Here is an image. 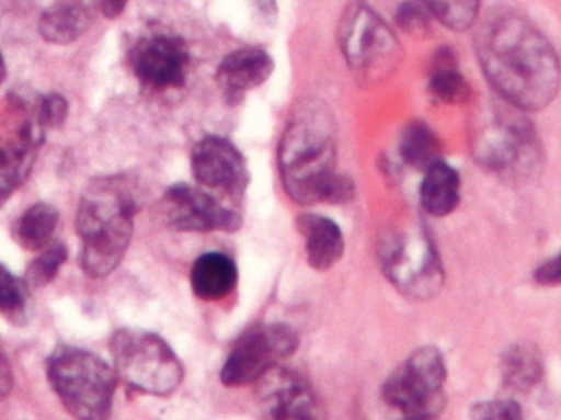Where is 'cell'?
<instances>
[{
    "instance_id": "cb8c5ba5",
    "label": "cell",
    "mask_w": 561,
    "mask_h": 420,
    "mask_svg": "<svg viewBox=\"0 0 561 420\" xmlns=\"http://www.w3.org/2000/svg\"><path fill=\"white\" fill-rule=\"evenodd\" d=\"M428 89L436 100L446 104H460L469 98L470 87L457 70L450 52H439L432 70Z\"/></svg>"
},
{
    "instance_id": "7402d4cb",
    "label": "cell",
    "mask_w": 561,
    "mask_h": 420,
    "mask_svg": "<svg viewBox=\"0 0 561 420\" xmlns=\"http://www.w3.org/2000/svg\"><path fill=\"white\" fill-rule=\"evenodd\" d=\"M88 27V14L76 4L58 3L46 9L38 21V32L48 43L67 45Z\"/></svg>"
},
{
    "instance_id": "603a6c76",
    "label": "cell",
    "mask_w": 561,
    "mask_h": 420,
    "mask_svg": "<svg viewBox=\"0 0 561 420\" xmlns=\"http://www.w3.org/2000/svg\"><path fill=\"white\" fill-rule=\"evenodd\" d=\"M399 154L408 166L426 171L439 161L438 138L426 124L410 123L400 137Z\"/></svg>"
},
{
    "instance_id": "3957f363",
    "label": "cell",
    "mask_w": 561,
    "mask_h": 420,
    "mask_svg": "<svg viewBox=\"0 0 561 420\" xmlns=\"http://www.w3.org/2000/svg\"><path fill=\"white\" fill-rule=\"evenodd\" d=\"M335 136L332 115L316 100L301 103L288 122L277 151L280 180L296 203L324 202L336 173Z\"/></svg>"
},
{
    "instance_id": "4fadbf2b",
    "label": "cell",
    "mask_w": 561,
    "mask_h": 420,
    "mask_svg": "<svg viewBox=\"0 0 561 420\" xmlns=\"http://www.w3.org/2000/svg\"><path fill=\"white\" fill-rule=\"evenodd\" d=\"M421 248H407L402 237L394 239L386 246L383 269L391 282L409 296L425 298L435 294L443 283V269L435 249L427 242Z\"/></svg>"
},
{
    "instance_id": "9a60e30c",
    "label": "cell",
    "mask_w": 561,
    "mask_h": 420,
    "mask_svg": "<svg viewBox=\"0 0 561 420\" xmlns=\"http://www.w3.org/2000/svg\"><path fill=\"white\" fill-rule=\"evenodd\" d=\"M274 69L272 57L260 48L231 52L220 61L216 81L229 105H237L244 92L264 83Z\"/></svg>"
},
{
    "instance_id": "484cf974",
    "label": "cell",
    "mask_w": 561,
    "mask_h": 420,
    "mask_svg": "<svg viewBox=\"0 0 561 420\" xmlns=\"http://www.w3.org/2000/svg\"><path fill=\"white\" fill-rule=\"evenodd\" d=\"M431 13L453 31L469 29L477 19L480 0H425Z\"/></svg>"
},
{
    "instance_id": "30bf717a",
    "label": "cell",
    "mask_w": 561,
    "mask_h": 420,
    "mask_svg": "<svg viewBox=\"0 0 561 420\" xmlns=\"http://www.w3.org/2000/svg\"><path fill=\"white\" fill-rule=\"evenodd\" d=\"M158 212L168 227L183 232H234L242 225L239 213L188 183L169 186L159 201Z\"/></svg>"
},
{
    "instance_id": "8fae6325",
    "label": "cell",
    "mask_w": 561,
    "mask_h": 420,
    "mask_svg": "<svg viewBox=\"0 0 561 420\" xmlns=\"http://www.w3.org/2000/svg\"><path fill=\"white\" fill-rule=\"evenodd\" d=\"M191 171L197 183L233 200L243 195L250 179L241 152L231 141L216 135L205 136L194 145Z\"/></svg>"
},
{
    "instance_id": "d6986e66",
    "label": "cell",
    "mask_w": 561,
    "mask_h": 420,
    "mask_svg": "<svg viewBox=\"0 0 561 420\" xmlns=\"http://www.w3.org/2000/svg\"><path fill=\"white\" fill-rule=\"evenodd\" d=\"M424 172L425 177L420 189L424 209L435 217L450 214L459 203L458 172L440 160Z\"/></svg>"
},
{
    "instance_id": "ac0fdd59",
    "label": "cell",
    "mask_w": 561,
    "mask_h": 420,
    "mask_svg": "<svg viewBox=\"0 0 561 420\" xmlns=\"http://www.w3.org/2000/svg\"><path fill=\"white\" fill-rule=\"evenodd\" d=\"M43 135H35L30 122L18 130V139L1 149V202L2 204L25 181L31 172L36 148L43 141Z\"/></svg>"
},
{
    "instance_id": "8992f818",
    "label": "cell",
    "mask_w": 561,
    "mask_h": 420,
    "mask_svg": "<svg viewBox=\"0 0 561 420\" xmlns=\"http://www.w3.org/2000/svg\"><path fill=\"white\" fill-rule=\"evenodd\" d=\"M339 38L351 71L364 86L388 79L402 61L403 50L396 34L365 4H354L346 12Z\"/></svg>"
},
{
    "instance_id": "e0dca14e",
    "label": "cell",
    "mask_w": 561,
    "mask_h": 420,
    "mask_svg": "<svg viewBox=\"0 0 561 420\" xmlns=\"http://www.w3.org/2000/svg\"><path fill=\"white\" fill-rule=\"evenodd\" d=\"M190 282L194 295L199 299L219 300L236 287L238 269L226 253L208 251L194 260L190 270Z\"/></svg>"
},
{
    "instance_id": "52a82bcc",
    "label": "cell",
    "mask_w": 561,
    "mask_h": 420,
    "mask_svg": "<svg viewBox=\"0 0 561 420\" xmlns=\"http://www.w3.org/2000/svg\"><path fill=\"white\" fill-rule=\"evenodd\" d=\"M446 375L440 351L433 345L422 347L388 377L382 397L407 419L435 418L446 405Z\"/></svg>"
},
{
    "instance_id": "9c48e42d",
    "label": "cell",
    "mask_w": 561,
    "mask_h": 420,
    "mask_svg": "<svg viewBox=\"0 0 561 420\" xmlns=\"http://www.w3.org/2000/svg\"><path fill=\"white\" fill-rule=\"evenodd\" d=\"M539 143L530 122L514 113L495 117L480 140L477 159L491 171L517 175L539 159Z\"/></svg>"
},
{
    "instance_id": "f1b7e54d",
    "label": "cell",
    "mask_w": 561,
    "mask_h": 420,
    "mask_svg": "<svg viewBox=\"0 0 561 420\" xmlns=\"http://www.w3.org/2000/svg\"><path fill=\"white\" fill-rule=\"evenodd\" d=\"M68 102L58 93H48L38 100L36 121L41 128L57 129L68 116Z\"/></svg>"
},
{
    "instance_id": "4316f807",
    "label": "cell",
    "mask_w": 561,
    "mask_h": 420,
    "mask_svg": "<svg viewBox=\"0 0 561 420\" xmlns=\"http://www.w3.org/2000/svg\"><path fill=\"white\" fill-rule=\"evenodd\" d=\"M68 258V249L64 243H54L31 261L24 273V281L30 288H43L57 275L60 266Z\"/></svg>"
},
{
    "instance_id": "6da1fadb",
    "label": "cell",
    "mask_w": 561,
    "mask_h": 420,
    "mask_svg": "<svg viewBox=\"0 0 561 420\" xmlns=\"http://www.w3.org/2000/svg\"><path fill=\"white\" fill-rule=\"evenodd\" d=\"M474 47L486 80L512 107L539 111L558 94L559 57L550 42L524 19H496L480 31Z\"/></svg>"
},
{
    "instance_id": "836d02e7",
    "label": "cell",
    "mask_w": 561,
    "mask_h": 420,
    "mask_svg": "<svg viewBox=\"0 0 561 420\" xmlns=\"http://www.w3.org/2000/svg\"><path fill=\"white\" fill-rule=\"evenodd\" d=\"M12 382H13V377H12V373H11L9 363L7 362L4 354H2L1 378H0L1 399H3L10 393L11 387H12Z\"/></svg>"
},
{
    "instance_id": "7a4b0ae2",
    "label": "cell",
    "mask_w": 561,
    "mask_h": 420,
    "mask_svg": "<svg viewBox=\"0 0 561 420\" xmlns=\"http://www.w3.org/2000/svg\"><path fill=\"white\" fill-rule=\"evenodd\" d=\"M136 183L122 174L93 179L83 191L75 227L81 270L91 279L111 274L125 256L139 209Z\"/></svg>"
},
{
    "instance_id": "277c9868",
    "label": "cell",
    "mask_w": 561,
    "mask_h": 420,
    "mask_svg": "<svg viewBox=\"0 0 561 420\" xmlns=\"http://www.w3.org/2000/svg\"><path fill=\"white\" fill-rule=\"evenodd\" d=\"M46 376L72 417L83 420L110 417L117 374L95 353L59 344L46 360Z\"/></svg>"
},
{
    "instance_id": "7c38bea8",
    "label": "cell",
    "mask_w": 561,
    "mask_h": 420,
    "mask_svg": "<svg viewBox=\"0 0 561 420\" xmlns=\"http://www.w3.org/2000/svg\"><path fill=\"white\" fill-rule=\"evenodd\" d=\"M128 55L133 72L144 86L163 89L185 83L190 54L182 37L170 34L142 37Z\"/></svg>"
},
{
    "instance_id": "ffe728a7",
    "label": "cell",
    "mask_w": 561,
    "mask_h": 420,
    "mask_svg": "<svg viewBox=\"0 0 561 420\" xmlns=\"http://www.w3.org/2000/svg\"><path fill=\"white\" fill-rule=\"evenodd\" d=\"M501 373L510 387L526 391L543 375V361L538 348L530 342H515L501 353Z\"/></svg>"
},
{
    "instance_id": "5bb4252c",
    "label": "cell",
    "mask_w": 561,
    "mask_h": 420,
    "mask_svg": "<svg viewBox=\"0 0 561 420\" xmlns=\"http://www.w3.org/2000/svg\"><path fill=\"white\" fill-rule=\"evenodd\" d=\"M259 381L261 384L257 395L272 418H313L314 397L299 376L289 371L276 370L274 365Z\"/></svg>"
},
{
    "instance_id": "f546056e",
    "label": "cell",
    "mask_w": 561,
    "mask_h": 420,
    "mask_svg": "<svg viewBox=\"0 0 561 420\" xmlns=\"http://www.w3.org/2000/svg\"><path fill=\"white\" fill-rule=\"evenodd\" d=\"M470 417L479 420H516L523 416L519 404L513 399H495L476 402L470 408Z\"/></svg>"
},
{
    "instance_id": "2e32d148",
    "label": "cell",
    "mask_w": 561,
    "mask_h": 420,
    "mask_svg": "<svg viewBox=\"0 0 561 420\" xmlns=\"http://www.w3.org/2000/svg\"><path fill=\"white\" fill-rule=\"evenodd\" d=\"M295 226L305 238L307 261L312 269L327 271L343 256L342 231L329 217L302 213L296 217Z\"/></svg>"
},
{
    "instance_id": "44dd1931",
    "label": "cell",
    "mask_w": 561,
    "mask_h": 420,
    "mask_svg": "<svg viewBox=\"0 0 561 420\" xmlns=\"http://www.w3.org/2000/svg\"><path fill=\"white\" fill-rule=\"evenodd\" d=\"M59 223V212L51 204L38 202L16 219L12 228L15 243L26 251H37L48 245Z\"/></svg>"
},
{
    "instance_id": "83f0119b",
    "label": "cell",
    "mask_w": 561,
    "mask_h": 420,
    "mask_svg": "<svg viewBox=\"0 0 561 420\" xmlns=\"http://www.w3.org/2000/svg\"><path fill=\"white\" fill-rule=\"evenodd\" d=\"M430 13L425 0H396L393 8L397 24L415 36L426 32Z\"/></svg>"
},
{
    "instance_id": "4dcf8cb0",
    "label": "cell",
    "mask_w": 561,
    "mask_h": 420,
    "mask_svg": "<svg viewBox=\"0 0 561 420\" xmlns=\"http://www.w3.org/2000/svg\"><path fill=\"white\" fill-rule=\"evenodd\" d=\"M534 277L541 285H561V252L539 265L534 273Z\"/></svg>"
},
{
    "instance_id": "d6a6232c",
    "label": "cell",
    "mask_w": 561,
    "mask_h": 420,
    "mask_svg": "<svg viewBox=\"0 0 561 420\" xmlns=\"http://www.w3.org/2000/svg\"><path fill=\"white\" fill-rule=\"evenodd\" d=\"M128 0H102V12L107 19H115L124 11Z\"/></svg>"
},
{
    "instance_id": "d4e9b609",
    "label": "cell",
    "mask_w": 561,
    "mask_h": 420,
    "mask_svg": "<svg viewBox=\"0 0 561 420\" xmlns=\"http://www.w3.org/2000/svg\"><path fill=\"white\" fill-rule=\"evenodd\" d=\"M24 279L13 275L3 263L0 269V311L14 326H24L31 317V296Z\"/></svg>"
},
{
    "instance_id": "1f68e13d",
    "label": "cell",
    "mask_w": 561,
    "mask_h": 420,
    "mask_svg": "<svg viewBox=\"0 0 561 420\" xmlns=\"http://www.w3.org/2000/svg\"><path fill=\"white\" fill-rule=\"evenodd\" d=\"M252 7L262 22L273 24L277 19L275 0H251Z\"/></svg>"
},
{
    "instance_id": "5b68a950",
    "label": "cell",
    "mask_w": 561,
    "mask_h": 420,
    "mask_svg": "<svg viewBox=\"0 0 561 420\" xmlns=\"http://www.w3.org/2000/svg\"><path fill=\"white\" fill-rule=\"evenodd\" d=\"M110 352L117 376L138 391L168 396L183 381L184 368L180 359L154 332L121 328L111 337Z\"/></svg>"
},
{
    "instance_id": "ba28073f",
    "label": "cell",
    "mask_w": 561,
    "mask_h": 420,
    "mask_svg": "<svg viewBox=\"0 0 561 420\" xmlns=\"http://www.w3.org/2000/svg\"><path fill=\"white\" fill-rule=\"evenodd\" d=\"M298 334L284 322L256 325L247 329L233 343L220 372V381L229 387L257 382L275 364L276 359L295 353Z\"/></svg>"
}]
</instances>
